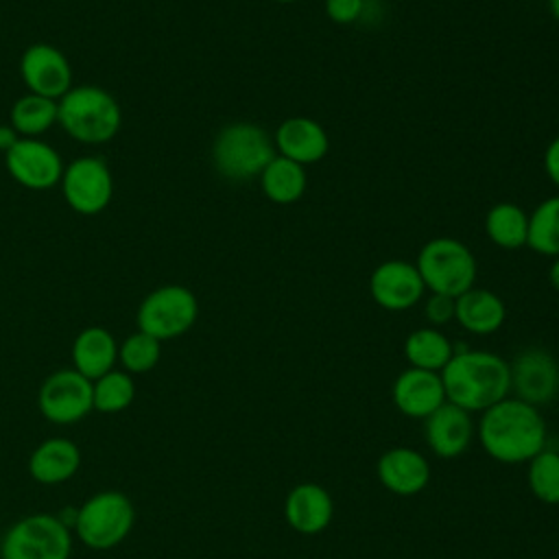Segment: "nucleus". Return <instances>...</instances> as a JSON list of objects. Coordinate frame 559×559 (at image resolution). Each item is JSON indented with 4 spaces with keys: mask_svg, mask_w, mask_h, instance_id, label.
<instances>
[{
    "mask_svg": "<svg viewBox=\"0 0 559 559\" xmlns=\"http://www.w3.org/2000/svg\"><path fill=\"white\" fill-rule=\"evenodd\" d=\"M415 266L428 293L459 297L476 286V258L465 242L452 236L430 238L419 249Z\"/></svg>",
    "mask_w": 559,
    "mask_h": 559,
    "instance_id": "obj_5",
    "label": "nucleus"
},
{
    "mask_svg": "<svg viewBox=\"0 0 559 559\" xmlns=\"http://www.w3.org/2000/svg\"><path fill=\"white\" fill-rule=\"evenodd\" d=\"M485 234L500 249H520L528 238V214L511 201H500L485 214Z\"/></svg>",
    "mask_w": 559,
    "mask_h": 559,
    "instance_id": "obj_25",
    "label": "nucleus"
},
{
    "mask_svg": "<svg viewBox=\"0 0 559 559\" xmlns=\"http://www.w3.org/2000/svg\"><path fill=\"white\" fill-rule=\"evenodd\" d=\"M507 319L504 301L489 288L472 286L454 297V321L472 334H493Z\"/></svg>",
    "mask_w": 559,
    "mask_h": 559,
    "instance_id": "obj_21",
    "label": "nucleus"
},
{
    "mask_svg": "<svg viewBox=\"0 0 559 559\" xmlns=\"http://www.w3.org/2000/svg\"><path fill=\"white\" fill-rule=\"evenodd\" d=\"M72 369L87 380H96L111 371L118 362V343L114 334L100 325L83 328L72 341Z\"/></svg>",
    "mask_w": 559,
    "mask_h": 559,
    "instance_id": "obj_22",
    "label": "nucleus"
},
{
    "mask_svg": "<svg viewBox=\"0 0 559 559\" xmlns=\"http://www.w3.org/2000/svg\"><path fill=\"white\" fill-rule=\"evenodd\" d=\"M260 188L264 197L277 205L295 203L304 197L308 186L306 166L282 157L275 153V157L266 164V168L260 173Z\"/></svg>",
    "mask_w": 559,
    "mask_h": 559,
    "instance_id": "obj_23",
    "label": "nucleus"
},
{
    "mask_svg": "<svg viewBox=\"0 0 559 559\" xmlns=\"http://www.w3.org/2000/svg\"><path fill=\"white\" fill-rule=\"evenodd\" d=\"M395 408L415 419H426L445 402V391L441 376L437 371H426L417 367L404 369L391 386Z\"/></svg>",
    "mask_w": 559,
    "mask_h": 559,
    "instance_id": "obj_15",
    "label": "nucleus"
},
{
    "mask_svg": "<svg viewBox=\"0 0 559 559\" xmlns=\"http://www.w3.org/2000/svg\"><path fill=\"white\" fill-rule=\"evenodd\" d=\"M424 314L432 328L454 321V297L430 293L424 301Z\"/></svg>",
    "mask_w": 559,
    "mask_h": 559,
    "instance_id": "obj_31",
    "label": "nucleus"
},
{
    "mask_svg": "<svg viewBox=\"0 0 559 559\" xmlns=\"http://www.w3.org/2000/svg\"><path fill=\"white\" fill-rule=\"evenodd\" d=\"M334 515L330 491L319 483L295 485L284 500V518L288 526L301 535H317L328 528Z\"/></svg>",
    "mask_w": 559,
    "mask_h": 559,
    "instance_id": "obj_19",
    "label": "nucleus"
},
{
    "mask_svg": "<svg viewBox=\"0 0 559 559\" xmlns=\"http://www.w3.org/2000/svg\"><path fill=\"white\" fill-rule=\"evenodd\" d=\"M135 400V382L124 369H111L92 382V402L98 413H120Z\"/></svg>",
    "mask_w": 559,
    "mask_h": 559,
    "instance_id": "obj_28",
    "label": "nucleus"
},
{
    "mask_svg": "<svg viewBox=\"0 0 559 559\" xmlns=\"http://www.w3.org/2000/svg\"><path fill=\"white\" fill-rule=\"evenodd\" d=\"M57 124L76 142L105 144L122 124L118 100L98 85H72L57 100Z\"/></svg>",
    "mask_w": 559,
    "mask_h": 559,
    "instance_id": "obj_3",
    "label": "nucleus"
},
{
    "mask_svg": "<svg viewBox=\"0 0 559 559\" xmlns=\"http://www.w3.org/2000/svg\"><path fill=\"white\" fill-rule=\"evenodd\" d=\"M9 124L20 138H41L52 124H57V100L24 94L9 109Z\"/></svg>",
    "mask_w": 559,
    "mask_h": 559,
    "instance_id": "obj_26",
    "label": "nucleus"
},
{
    "mask_svg": "<svg viewBox=\"0 0 559 559\" xmlns=\"http://www.w3.org/2000/svg\"><path fill=\"white\" fill-rule=\"evenodd\" d=\"M376 474L386 491L395 496H415L424 491L430 480V463L421 452L400 445L380 454Z\"/></svg>",
    "mask_w": 559,
    "mask_h": 559,
    "instance_id": "obj_18",
    "label": "nucleus"
},
{
    "mask_svg": "<svg viewBox=\"0 0 559 559\" xmlns=\"http://www.w3.org/2000/svg\"><path fill=\"white\" fill-rule=\"evenodd\" d=\"M526 247L546 258L559 255V194L544 199L528 214Z\"/></svg>",
    "mask_w": 559,
    "mask_h": 559,
    "instance_id": "obj_27",
    "label": "nucleus"
},
{
    "mask_svg": "<svg viewBox=\"0 0 559 559\" xmlns=\"http://www.w3.org/2000/svg\"><path fill=\"white\" fill-rule=\"evenodd\" d=\"M17 140L20 135L11 124H0V153H7Z\"/></svg>",
    "mask_w": 559,
    "mask_h": 559,
    "instance_id": "obj_34",
    "label": "nucleus"
},
{
    "mask_svg": "<svg viewBox=\"0 0 559 559\" xmlns=\"http://www.w3.org/2000/svg\"><path fill=\"white\" fill-rule=\"evenodd\" d=\"M37 406L50 424H76L94 411L92 380L76 369H57L41 382Z\"/></svg>",
    "mask_w": 559,
    "mask_h": 559,
    "instance_id": "obj_10",
    "label": "nucleus"
},
{
    "mask_svg": "<svg viewBox=\"0 0 559 559\" xmlns=\"http://www.w3.org/2000/svg\"><path fill=\"white\" fill-rule=\"evenodd\" d=\"M59 188L76 214L94 216L111 203L114 177L103 157L83 155L63 168Z\"/></svg>",
    "mask_w": 559,
    "mask_h": 559,
    "instance_id": "obj_9",
    "label": "nucleus"
},
{
    "mask_svg": "<svg viewBox=\"0 0 559 559\" xmlns=\"http://www.w3.org/2000/svg\"><path fill=\"white\" fill-rule=\"evenodd\" d=\"M81 467V450L74 441L50 437L41 441L28 456V474L41 485H59L70 480Z\"/></svg>",
    "mask_w": 559,
    "mask_h": 559,
    "instance_id": "obj_20",
    "label": "nucleus"
},
{
    "mask_svg": "<svg viewBox=\"0 0 559 559\" xmlns=\"http://www.w3.org/2000/svg\"><path fill=\"white\" fill-rule=\"evenodd\" d=\"M472 413L443 402L435 413L424 419V437L432 454L439 459L461 456L474 437Z\"/></svg>",
    "mask_w": 559,
    "mask_h": 559,
    "instance_id": "obj_16",
    "label": "nucleus"
},
{
    "mask_svg": "<svg viewBox=\"0 0 559 559\" xmlns=\"http://www.w3.org/2000/svg\"><path fill=\"white\" fill-rule=\"evenodd\" d=\"M162 356V343L146 332H133L118 345V360L127 373L151 371Z\"/></svg>",
    "mask_w": 559,
    "mask_h": 559,
    "instance_id": "obj_30",
    "label": "nucleus"
},
{
    "mask_svg": "<svg viewBox=\"0 0 559 559\" xmlns=\"http://www.w3.org/2000/svg\"><path fill=\"white\" fill-rule=\"evenodd\" d=\"M404 356L411 367L441 371L454 356L452 341L437 328H417L404 341Z\"/></svg>",
    "mask_w": 559,
    "mask_h": 559,
    "instance_id": "obj_24",
    "label": "nucleus"
},
{
    "mask_svg": "<svg viewBox=\"0 0 559 559\" xmlns=\"http://www.w3.org/2000/svg\"><path fill=\"white\" fill-rule=\"evenodd\" d=\"M544 170L548 179L559 188V135L544 151Z\"/></svg>",
    "mask_w": 559,
    "mask_h": 559,
    "instance_id": "obj_33",
    "label": "nucleus"
},
{
    "mask_svg": "<svg viewBox=\"0 0 559 559\" xmlns=\"http://www.w3.org/2000/svg\"><path fill=\"white\" fill-rule=\"evenodd\" d=\"M275 2H282V4H290V2H295V0H275Z\"/></svg>",
    "mask_w": 559,
    "mask_h": 559,
    "instance_id": "obj_37",
    "label": "nucleus"
},
{
    "mask_svg": "<svg viewBox=\"0 0 559 559\" xmlns=\"http://www.w3.org/2000/svg\"><path fill=\"white\" fill-rule=\"evenodd\" d=\"M4 164L13 181L35 192L59 186L66 168L57 148H52L41 138H20L4 153Z\"/></svg>",
    "mask_w": 559,
    "mask_h": 559,
    "instance_id": "obj_11",
    "label": "nucleus"
},
{
    "mask_svg": "<svg viewBox=\"0 0 559 559\" xmlns=\"http://www.w3.org/2000/svg\"><path fill=\"white\" fill-rule=\"evenodd\" d=\"M478 439L498 463H528L546 448V421L539 408L518 397H504L483 411Z\"/></svg>",
    "mask_w": 559,
    "mask_h": 559,
    "instance_id": "obj_1",
    "label": "nucleus"
},
{
    "mask_svg": "<svg viewBox=\"0 0 559 559\" xmlns=\"http://www.w3.org/2000/svg\"><path fill=\"white\" fill-rule=\"evenodd\" d=\"M548 282H550V286L559 293V255H557V258H552V262H550V269H548Z\"/></svg>",
    "mask_w": 559,
    "mask_h": 559,
    "instance_id": "obj_35",
    "label": "nucleus"
},
{
    "mask_svg": "<svg viewBox=\"0 0 559 559\" xmlns=\"http://www.w3.org/2000/svg\"><path fill=\"white\" fill-rule=\"evenodd\" d=\"M509 371L515 397L535 408L550 404L559 393V365L542 347L522 349L509 362Z\"/></svg>",
    "mask_w": 559,
    "mask_h": 559,
    "instance_id": "obj_12",
    "label": "nucleus"
},
{
    "mask_svg": "<svg viewBox=\"0 0 559 559\" xmlns=\"http://www.w3.org/2000/svg\"><path fill=\"white\" fill-rule=\"evenodd\" d=\"M548 9H550L552 17L559 22V0H548Z\"/></svg>",
    "mask_w": 559,
    "mask_h": 559,
    "instance_id": "obj_36",
    "label": "nucleus"
},
{
    "mask_svg": "<svg viewBox=\"0 0 559 559\" xmlns=\"http://www.w3.org/2000/svg\"><path fill=\"white\" fill-rule=\"evenodd\" d=\"M439 376L445 402L467 413H483L511 393L509 362L485 349H454Z\"/></svg>",
    "mask_w": 559,
    "mask_h": 559,
    "instance_id": "obj_2",
    "label": "nucleus"
},
{
    "mask_svg": "<svg viewBox=\"0 0 559 559\" xmlns=\"http://www.w3.org/2000/svg\"><path fill=\"white\" fill-rule=\"evenodd\" d=\"M20 74L31 94L59 100L72 87V66L52 44H31L20 59Z\"/></svg>",
    "mask_w": 559,
    "mask_h": 559,
    "instance_id": "obj_13",
    "label": "nucleus"
},
{
    "mask_svg": "<svg viewBox=\"0 0 559 559\" xmlns=\"http://www.w3.org/2000/svg\"><path fill=\"white\" fill-rule=\"evenodd\" d=\"M135 524V507L118 489H103L79 504L74 533L94 550H109L127 539Z\"/></svg>",
    "mask_w": 559,
    "mask_h": 559,
    "instance_id": "obj_6",
    "label": "nucleus"
},
{
    "mask_svg": "<svg viewBox=\"0 0 559 559\" xmlns=\"http://www.w3.org/2000/svg\"><path fill=\"white\" fill-rule=\"evenodd\" d=\"M197 295L181 284H164L142 299L135 321L140 332L162 343L186 334L197 323Z\"/></svg>",
    "mask_w": 559,
    "mask_h": 559,
    "instance_id": "obj_8",
    "label": "nucleus"
},
{
    "mask_svg": "<svg viewBox=\"0 0 559 559\" xmlns=\"http://www.w3.org/2000/svg\"><path fill=\"white\" fill-rule=\"evenodd\" d=\"M531 493L544 504H559V452L542 450L528 461L526 472Z\"/></svg>",
    "mask_w": 559,
    "mask_h": 559,
    "instance_id": "obj_29",
    "label": "nucleus"
},
{
    "mask_svg": "<svg viewBox=\"0 0 559 559\" xmlns=\"http://www.w3.org/2000/svg\"><path fill=\"white\" fill-rule=\"evenodd\" d=\"M369 293L380 308L402 312L417 306L424 299L426 286L415 262L386 260L371 271Z\"/></svg>",
    "mask_w": 559,
    "mask_h": 559,
    "instance_id": "obj_14",
    "label": "nucleus"
},
{
    "mask_svg": "<svg viewBox=\"0 0 559 559\" xmlns=\"http://www.w3.org/2000/svg\"><path fill=\"white\" fill-rule=\"evenodd\" d=\"M323 9L334 24H352L365 13V0H325Z\"/></svg>",
    "mask_w": 559,
    "mask_h": 559,
    "instance_id": "obj_32",
    "label": "nucleus"
},
{
    "mask_svg": "<svg viewBox=\"0 0 559 559\" xmlns=\"http://www.w3.org/2000/svg\"><path fill=\"white\" fill-rule=\"evenodd\" d=\"M273 144L277 155L308 166L325 157L330 148V138L323 124L314 118L290 116L277 124L273 133Z\"/></svg>",
    "mask_w": 559,
    "mask_h": 559,
    "instance_id": "obj_17",
    "label": "nucleus"
},
{
    "mask_svg": "<svg viewBox=\"0 0 559 559\" xmlns=\"http://www.w3.org/2000/svg\"><path fill=\"white\" fill-rule=\"evenodd\" d=\"M273 157V138L255 122H229L212 142V164L216 173L229 181H249L260 177Z\"/></svg>",
    "mask_w": 559,
    "mask_h": 559,
    "instance_id": "obj_4",
    "label": "nucleus"
},
{
    "mask_svg": "<svg viewBox=\"0 0 559 559\" xmlns=\"http://www.w3.org/2000/svg\"><path fill=\"white\" fill-rule=\"evenodd\" d=\"M72 535L55 513H33L13 522L2 542V559H70Z\"/></svg>",
    "mask_w": 559,
    "mask_h": 559,
    "instance_id": "obj_7",
    "label": "nucleus"
}]
</instances>
